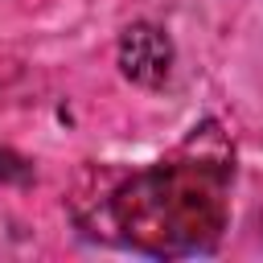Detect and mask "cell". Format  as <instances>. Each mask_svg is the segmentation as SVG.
<instances>
[{"instance_id":"cell-1","label":"cell","mask_w":263,"mask_h":263,"mask_svg":"<svg viewBox=\"0 0 263 263\" xmlns=\"http://www.w3.org/2000/svg\"><path fill=\"white\" fill-rule=\"evenodd\" d=\"M173 62H177V49L168 41V33L160 25H148V21H136L123 29L119 37V70L123 78H132L136 86H164L173 78Z\"/></svg>"},{"instance_id":"cell-2","label":"cell","mask_w":263,"mask_h":263,"mask_svg":"<svg viewBox=\"0 0 263 263\" xmlns=\"http://www.w3.org/2000/svg\"><path fill=\"white\" fill-rule=\"evenodd\" d=\"M0 181L4 185H29L33 181V164L8 148H0Z\"/></svg>"}]
</instances>
